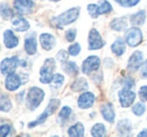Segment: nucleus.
Segmentation results:
<instances>
[{
    "mask_svg": "<svg viewBox=\"0 0 147 137\" xmlns=\"http://www.w3.org/2000/svg\"><path fill=\"white\" fill-rule=\"evenodd\" d=\"M80 7H73V8L69 9V10L65 11L63 13L59 14V16L53 17L51 19V24L55 27V28L61 29L63 26L71 23L75 22L78 19L79 15H80Z\"/></svg>",
    "mask_w": 147,
    "mask_h": 137,
    "instance_id": "nucleus-1",
    "label": "nucleus"
},
{
    "mask_svg": "<svg viewBox=\"0 0 147 137\" xmlns=\"http://www.w3.org/2000/svg\"><path fill=\"white\" fill-rule=\"evenodd\" d=\"M45 98V92L40 88L32 87L29 89L26 97V107L29 110H35Z\"/></svg>",
    "mask_w": 147,
    "mask_h": 137,
    "instance_id": "nucleus-2",
    "label": "nucleus"
},
{
    "mask_svg": "<svg viewBox=\"0 0 147 137\" xmlns=\"http://www.w3.org/2000/svg\"><path fill=\"white\" fill-rule=\"evenodd\" d=\"M59 103L61 102H59V100H57V99H51V100L49 101L47 107L45 108V110L43 111L42 114L39 115V117L36 119V120H34L33 122L29 123V125H28L29 128H32V127L36 126V125L45 123V120H47L51 115H53V113L57 111V109L59 108Z\"/></svg>",
    "mask_w": 147,
    "mask_h": 137,
    "instance_id": "nucleus-3",
    "label": "nucleus"
},
{
    "mask_svg": "<svg viewBox=\"0 0 147 137\" xmlns=\"http://www.w3.org/2000/svg\"><path fill=\"white\" fill-rule=\"evenodd\" d=\"M55 69V61L53 59H47L45 61L43 65L41 67L40 71H39V74H40V81L42 84H49V83L53 81V71Z\"/></svg>",
    "mask_w": 147,
    "mask_h": 137,
    "instance_id": "nucleus-4",
    "label": "nucleus"
},
{
    "mask_svg": "<svg viewBox=\"0 0 147 137\" xmlns=\"http://www.w3.org/2000/svg\"><path fill=\"white\" fill-rule=\"evenodd\" d=\"M142 31L138 27H131L125 33V40L129 47H137L142 43Z\"/></svg>",
    "mask_w": 147,
    "mask_h": 137,
    "instance_id": "nucleus-5",
    "label": "nucleus"
},
{
    "mask_svg": "<svg viewBox=\"0 0 147 137\" xmlns=\"http://www.w3.org/2000/svg\"><path fill=\"white\" fill-rule=\"evenodd\" d=\"M19 65V59L17 57H7L1 61L0 69H1V74L4 76H8L10 74H13L16 70V67Z\"/></svg>",
    "mask_w": 147,
    "mask_h": 137,
    "instance_id": "nucleus-6",
    "label": "nucleus"
},
{
    "mask_svg": "<svg viewBox=\"0 0 147 137\" xmlns=\"http://www.w3.org/2000/svg\"><path fill=\"white\" fill-rule=\"evenodd\" d=\"M101 61L97 55H90L84 61H83L82 65V71L84 74L90 75L93 72L97 71L100 67Z\"/></svg>",
    "mask_w": 147,
    "mask_h": 137,
    "instance_id": "nucleus-7",
    "label": "nucleus"
},
{
    "mask_svg": "<svg viewBox=\"0 0 147 137\" xmlns=\"http://www.w3.org/2000/svg\"><path fill=\"white\" fill-rule=\"evenodd\" d=\"M135 98H136V94L132 92L129 87L124 86L122 90L119 92V101H120V104L123 108H127V107L131 106L134 102Z\"/></svg>",
    "mask_w": 147,
    "mask_h": 137,
    "instance_id": "nucleus-8",
    "label": "nucleus"
},
{
    "mask_svg": "<svg viewBox=\"0 0 147 137\" xmlns=\"http://www.w3.org/2000/svg\"><path fill=\"white\" fill-rule=\"evenodd\" d=\"M89 49L94 51V49H100L104 47L105 43L102 39V36L100 35L99 31L95 28H92L89 33Z\"/></svg>",
    "mask_w": 147,
    "mask_h": 137,
    "instance_id": "nucleus-9",
    "label": "nucleus"
},
{
    "mask_svg": "<svg viewBox=\"0 0 147 137\" xmlns=\"http://www.w3.org/2000/svg\"><path fill=\"white\" fill-rule=\"evenodd\" d=\"M14 8L19 14H29L34 8L32 0H14Z\"/></svg>",
    "mask_w": 147,
    "mask_h": 137,
    "instance_id": "nucleus-10",
    "label": "nucleus"
},
{
    "mask_svg": "<svg viewBox=\"0 0 147 137\" xmlns=\"http://www.w3.org/2000/svg\"><path fill=\"white\" fill-rule=\"evenodd\" d=\"M143 61V55L141 51H136L131 55L128 61V71L134 73L141 67Z\"/></svg>",
    "mask_w": 147,
    "mask_h": 137,
    "instance_id": "nucleus-11",
    "label": "nucleus"
},
{
    "mask_svg": "<svg viewBox=\"0 0 147 137\" xmlns=\"http://www.w3.org/2000/svg\"><path fill=\"white\" fill-rule=\"evenodd\" d=\"M22 84V81L19 75L17 74H10L7 76V78L5 79V88L10 92L16 91L17 89L20 87V85Z\"/></svg>",
    "mask_w": 147,
    "mask_h": 137,
    "instance_id": "nucleus-12",
    "label": "nucleus"
},
{
    "mask_svg": "<svg viewBox=\"0 0 147 137\" xmlns=\"http://www.w3.org/2000/svg\"><path fill=\"white\" fill-rule=\"evenodd\" d=\"M95 102V95L92 92H85L81 94L78 100V106L81 109H88L93 106Z\"/></svg>",
    "mask_w": 147,
    "mask_h": 137,
    "instance_id": "nucleus-13",
    "label": "nucleus"
},
{
    "mask_svg": "<svg viewBox=\"0 0 147 137\" xmlns=\"http://www.w3.org/2000/svg\"><path fill=\"white\" fill-rule=\"evenodd\" d=\"M24 49L25 51L27 53V55H32L36 53L37 49V43L36 39H35V33H30L28 34L24 39Z\"/></svg>",
    "mask_w": 147,
    "mask_h": 137,
    "instance_id": "nucleus-14",
    "label": "nucleus"
},
{
    "mask_svg": "<svg viewBox=\"0 0 147 137\" xmlns=\"http://www.w3.org/2000/svg\"><path fill=\"white\" fill-rule=\"evenodd\" d=\"M101 113L103 118L109 123H113L115 121V111L114 107L111 103H105L101 106Z\"/></svg>",
    "mask_w": 147,
    "mask_h": 137,
    "instance_id": "nucleus-15",
    "label": "nucleus"
},
{
    "mask_svg": "<svg viewBox=\"0 0 147 137\" xmlns=\"http://www.w3.org/2000/svg\"><path fill=\"white\" fill-rule=\"evenodd\" d=\"M39 41L43 49L45 51H51L55 45V38L51 33H42L39 36Z\"/></svg>",
    "mask_w": 147,
    "mask_h": 137,
    "instance_id": "nucleus-16",
    "label": "nucleus"
},
{
    "mask_svg": "<svg viewBox=\"0 0 147 137\" xmlns=\"http://www.w3.org/2000/svg\"><path fill=\"white\" fill-rule=\"evenodd\" d=\"M3 38H4V45L7 49H14L18 45V38L10 29L4 31Z\"/></svg>",
    "mask_w": 147,
    "mask_h": 137,
    "instance_id": "nucleus-17",
    "label": "nucleus"
},
{
    "mask_svg": "<svg viewBox=\"0 0 147 137\" xmlns=\"http://www.w3.org/2000/svg\"><path fill=\"white\" fill-rule=\"evenodd\" d=\"M117 130L122 136H128L132 132V124L128 119L120 120L117 124Z\"/></svg>",
    "mask_w": 147,
    "mask_h": 137,
    "instance_id": "nucleus-18",
    "label": "nucleus"
},
{
    "mask_svg": "<svg viewBox=\"0 0 147 137\" xmlns=\"http://www.w3.org/2000/svg\"><path fill=\"white\" fill-rule=\"evenodd\" d=\"M12 25L14 27V29L16 31H19V32H23V31H26L29 29L30 27V24L29 22L23 17H17V18H14L12 20Z\"/></svg>",
    "mask_w": 147,
    "mask_h": 137,
    "instance_id": "nucleus-19",
    "label": "nucleus"
},
{
    "mask_svg": "<svg viewBox=\"0 0 147 137\" xmlns=\"http://www.w3.org/2000/svg\"><path fill=\"white\" fill-rule=\"evenodd\" d=\"M145 17H146V12L145 10H140L137 13H134L130 16V22L134 26H139L142 25L145 22Z\"/></svg>",
    "mask_w": 147,
    "mask_h": 137,
    "instance_id": "nucleus-20",
    "label": "nucleus"
},
{
    "mask_svg": "<svg viewBox=\"0 0 147 137\" xmlns=\"http://www.w3.org/2000/svg\"><path fill=\"white\" fill-rule=\"evenodd\" d=\"M111 49H112L113 53L116 55H118V57L122 55L123 53H125V51H126L124 40H123L122 38H117L116 40L114 41V43L111 45Z\"/></svg>",
    "mask_w": 147,
    "mask_h": 137,
    "instance_id": "nucleus-21",
    "label": "nucleus"
},
{
    "mask_svg": "<svg viewBox=\"0 0 147 137\" xmlns=\"http://www.w3.org/2000/svg\"><path fill=\"white\" fill-rule=\"evenodd\" d=\"M84 132H85V128L82 123H76L75 125L69 127V130H67V133H69V136H74V137L84 136Z\"/></svg>",
    "mask_w": 147,
    "mask_h": 137,
    "instance_id": "nucleus-22",
    "label": "nucleus"
},
{
    "mask_svg": "<svg viewBox=\"0 0 147 137\" xmlns=\"http://www.w3.org/2000/svg\"><path fill=\"white\" fill-rule=\"evenodd\" d=\"M71 88V90L75 91V92H81V91L87 90V89L89 88V84H88V82H87L86 79L79 78L73 83Z\"/></svg>",
    "mask_w": 147,
    "mask_h": 137,
    "instance_id": "nucleus-23",
    "label": "nucleus"
},
{
    "mask_svg": "<svg viewBox=\"0 0 147 137\" xmlns=\"http://www.w3.org/2000/svg\"><path fill=\"white\" fill-rule=\"evenodd\" d=\"M110 27L116 31H123L127 28V21L125 18H115L111 21Z\"/></svg>",
    "mask_w": 147,
    "mask_h": 137,
    "instance_id": "nucleus-24",
    "label": "nucleus"
},
{
    "mask_svg": "<svg viewBox=\"0 0 147 137\" xmlns=\"http://www.w3.org/2000/svg\"><path fill=\"white\" fill-rule=\"evenodd\" d=\"M63 70L67 74L71 75V76H77L79 73V67L74 61H65L63 65Z\"/></svg>",
    "mask_w": 147,
    "mask_h": 137,
    "instance_id": "nucleus-25",
    "label": "nucleus"
},
{
    "mask_svg": "<svg viewBox=\"0 0 147 137\" xmlns=\"http://www.w3.org/2000/svg\"><path fill=\"white\" fill-rule=\"evenodd\" d=\"M106 127L102 124V123H97L93 126L92 130H91V134L92 136L95 137H102L106 135Z\"/></svg>",
    "mask_w": 147,
    "mask_h": 137,
    "instance_id": "nucleus-26",
    "label": "nucleus"
},
{
    "mask_svg": "<svg viewBox=\"0 0 147 137\" xmlns=\"http://www.w3.org/2000/svg\"><path fill=\"white\" fill-rule=\"evenodd\" d=\"M12 105H11V101L8 96L5 94H1L0 96V110L2 112H8L11 109Z\"/></svg>",
    "mask_w": 147,
    "mask_h": 137,
    "instance_id": "nucleus-27",
    "label": "nucleus"
},
{
    "mask_svg": "<svg viewBox=\"0 0 147 137\" xmlns=\"http://www.w3.org/2000/svg\"><path fill=\"white\" fill-rule=\"evenodd\" d=\"M0 14H1V17L3 19L6 20V19H9L12 17L13 12L8 5H6L5 3H1V5H0Z\"/></svg>",
    "mask_w": 147,
    "mask_h": 137,
    "instance_id": "nucleus-28",
    "label": "nucleus"
},
{
    "mask_svg": "<svg viewBox=\"0 0 147 137\" xmlns=\"http://www.w3.org/2000/svg\"><path fill=\"white\" fill-rule=\"evenodd\" d=\"M99 10H100V14H107L113 10V7L107 0H101L100 5H99Z\"/></svg>",
    "mask_w": 147,
    "mask_h": 137,
    "instance_id": "nucleus-29",
    "label": "nucleus"
},
{
    "mask_svg": "<svg viewBox=\"0 0 147 137\" xmlns=\"http://www.w3.org/2000/svg\"><path fill=\"white\" fill-rule=\"evenodd\" d=\"M132 111L136 116H142L145 113V111H146V107H145V105L143 104V103L139 102L133 106Z\"/></svg>",
    "mask_w": 147,
    "mask_h": 137,
    "instance_id": "nucleus-30",
    "label": "nucleus"
},
{
    "mask_svg": "<svg viewBox=\"0 0 147 137\" xmlns=\"http://www.w3.org/2000/svg\"><path fill=\"white\" fill-rule=\"evenodd\" d=\"M88 12L91 15V17L93 18H97V17L100 15V10H99V5L97 4H89L88 7Z\"/></svg>",
    "mask_w": 147,
    "mask_h": 137,
    "instance_id": "nucleus-31",
    "label": "nucleus"
},
{
    "mask_svg": "<svg viewBox=\"0 0 147 137\" xmlns=\"http://www.w3.org/2000/svg\"><path fill=\"white\" fill-rule=\"evenodd\" d=\"M63 81H65V77L63 76V75L61 74H55V76H53V87L55 89L59 88V87L63 85Z\"/></svg>",
    "mask_w": 147,
    "mask_h": 137,
    "instance_id": "nucleus-32",
    "label": "nucleus"
},
{
    "mask_svg": "<svg viewBox=\"0 0 147 137\" xmlns=\"http://www.w3.org/2000/svg\"><path fill=\"white\" fill-rule=\"evenodd\" d=\"M71 109L69 108V106H65V107H63V109L61 110V112H59V119H61V120H67L69 119V117L71 116Z\"/></svg>",
    "mask_w": 147,
    "mask_h": 137,
    "instance_id": "nucleus-33",
    "label": "nucleus"
},
{
    "mask_svg": "<svg viewBox=\"0 0 147 137\" xmlns=\"http://www.w3.org/2000/svg\"><path fill=\"white\" fill-rule=\"evenodd\" d=\"M81 51V45L78 43H73L71 47H69V55H73V57H76L80 53Z\"/></svg>",
    "mask_w": 147,
    "mask_h": 137,
    "instance_id": "nucleus-34",
    "label": "nucleus"
},
{
    "mask_svg": "<svg viewBox=\"0 0 147 137\" xmlns=\"http://www.w3.org/2000/svg\"><path fill=\"white\" fill-rule=\"evenodd\" d=\"M11 131V127L8 124H2L0 126V136L1 137H5L7 135L10 134Z\"/></svg>",
    "mask_w": 147,
    "mask_h": 137,
    "instance_id": "nucleus-35",
    "label": "nucleus"
},
{
    "mask_svg": "<svg viewBox=\"0 0 147 137\" xmlns=\"http://www.w3.org/2000/svg\"><path fill=\"white\" fill-rule=\"evenodd\" d=\"M76 34H77V30L75 28H71V29H69V30L65 32V38H67V41L69 43H73L76 38Z\"/></svg>",
    "mask_w": 147,
    "mask_h": 137,
    "instance_id": "nucleus-36",
    "label": "nucleus"
},
{
    "mask_svg": "<svg viewBox=\"0 0 147 137\" xmlns=\"http://www.w3.org/2000/svg\"><path fill=\"white\" fill-rule=\"evenodd\" d=\"M139 98L142 102H145L147 101V86H142L140 89H139Z\"/></svg>",
    "mask_w": 147,
    "mask_h": 137,
    "instance_id": "nucleus-37",
    "label": "nucleus"
},
{
    "mask_svg": "<svg viewBox=\"0 0 147 137\" xmlns=\"http://www.w3.org/2000/svg\"><path fill=\"white\" fill-rule=\"evenodd\" d=\"M67 53L65 51H59V53L57 55V59H59V61H67Z\"/></svg>",
    "mask_w": 147,
    "mask_h": 137,
    "instance_id": "nucleus-38",
    "label": "nucleus"
},
{
    "mask_svg": "<svg viewBox=\"0 0 147 137\" xmlns=\"http://www.w3.org/2000/svg\"><path fill=\"white\" fill-rule=\"evenodd\" d=\"M141 76H142L143 78L147 79V59L145 61V63H143V65H142V69H141Z\"/></svg>",
    "mask_w": 147,
    "mask_h": 137,
    "instance_id": "nucleus-39",
    "label": "nucleus"
},
{
    "mask_svg": "<svg viewBox=\"0 0 147 137\" xmlns=\"http://www.w3.org/2000/svg\"><path fill=\"white\" fill-rule=\"evenodd\" d=\"M118 4H120L123 7H129L128 5V0H115Z\"/></svg>",
    "mask_w": 147,
    "mask_h": 137,
    "instance_id": "nucleus-40",
    "label": "nucleus"
},
{
    "mask_svg": "<svg viewBox=\"0 0 147 137\" xmlns=\"http://www.w3.org/2000/svg\"><path fill=\"white\" fill-rule=\"evenodd\" d=\"M139 1H140V0H128V5H129V7L135 6L136 4H138Z\"/></svg>",
    "mask_w": 147,
    "mask_h": 137,
    "instance_id": "nucleus-41",
    "label": "nucleus"
},
{
    "mask_svg": "<svg viewBox=\"0 0 147 137\" xmlns=\"http://www.w3.org/2000/svg\"><path fill=\"white\" fill-rule=\"evenodd\" d=\"M139 137H143V136H147V129H144V130H142L140 133L138 134Z\"/></svg>",
    "mask_w": 147,
    "mask_h": 137,
    "instance_id": "nucleus-42",
    "label": "nucleus"
},
{
    "mask_svg": "<svg viewBox=\"0 0 147 137\" xmlns=\"http://www.w3.org/2000/svg\"><path fill=\"white\" fill-rule=\"evenodd\" d=\"M53 1H59V0H53Z\"/></svg>",
    "mask_w": 147,
    "mask_h": 137,
    "instance_id": "nucleus-43",
    "label": "nucleus"
}]
</instances>
